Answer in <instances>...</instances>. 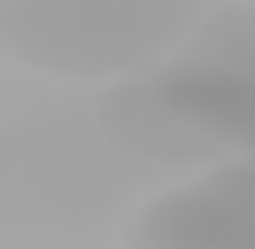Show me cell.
I'll use <instances>...</instances> for the list:
<instances>
[{
    "label": "cell",
    "mask_w": 255,
    "mask_h": 249,
    "mask_svg": "<svg viewBox=\"0 0 255 249\" xmlns=\"http://www.w3.org/2000/svg\"><path fill=\"white\" fill-rule=\"evenodd\" d=\"M184 83H255V6H220L190 30V42L160 65Z\"/></svg>",
    "instance_id": "4"
},
{
    "label": "cell",
    "mask_w": 255,
    "mask_h": 249,
    "mask_svg": "<svg viewBox=\"0 0 255 249\" xmlns=\"http://www.w3.org/2000/svg\"><path fill=\"white\" fill-rule=\"evenodd\" d=\"M119 249H255V154H232L148 196Z\"/></svg>",
    "instance_id": "2"
},
{
    "label": "cell",
    "mask_w": 255,
    "mask_h": 249,
    "mask_svg": "<svg viewBox=\"0 0 255 249\" xmlns=\"http://www.w3.org/2000/svg\"><path fill=\"white\" fill-rule=\"evenodd\" d=\"M95 124L101 136L130 154V160H148V166H166V172H202V166H220L232 160L214 130L202 119H190L166 89L160 77H125V83H107L101 101H95Z\"/></svg>",
    "instance_id": "3"
},
{
    "label": "cell",
    "mask_w": 255,
    "mask_h": 249,
    "mask_svg": "<svg viewBox=\"0 0 255 249\" xmlns=\"http://www.w3.org/2000/svg\"><path fill=\"white\" fill-rule=\"evenodd\" d=\"M202 0H0V60L36 77L125 83L172 60Z\"/></svg>",
    "instance_id": "1"
}]
</instances>
